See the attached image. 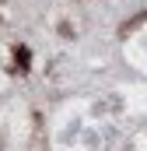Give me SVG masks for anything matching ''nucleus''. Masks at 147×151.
<instances>
[{"instance_id": "nucleus-1", "label": "nucleus", "mask_w": 147, "mask_h": 151, "mask_svg": "<svg viewBox=\"0 0 147 151\" xmlns=\"http://www.w3.org/2000/svg\"><path fill=\"white\" fill-rule=\"evenodd\" d=\"M28 60H32V56H28V49L21 46V49L14 53V63H18V70H28Z\"/></svg>"}]
</instances>
